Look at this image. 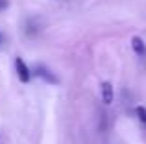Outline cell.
Returning a JSON list of instances; mask_svg holds the SVG:
<instances>
[{"mask_svg": "<svg viewBox=\"0 0 146 144\" xmlns=\"http://www.w3.org/2000/svg\"><path fill=\"white\" fill-rule=\"evenodd\" d=\"M0 39H2V35H0Z\"/></svg>", "mask_w": 146, "mask_h": 144, "instance_id": "obj_7", "label": "cell"}, {"mask_svg": "<svg viewBox=\"0 0 146 144\" xmlns=\"http://www.w3.org/2000/svg\"><path fill=\"white\" fill-rule=\"evenodd\" d=\"M35 74H37V76H41L43 79H46V81H50V83H56V81H57L56 76H52L46 69H43V67H37V72H35Z\"/></svg>", "mask_w": 146, "mask_h": 144, "instance_id": "obj_4", "label": "cell"}, {"mask_svg": "<svg viewBox=\"0 0 146 144\" xmlns=\"http://www.w3.org/2000/svg\"><path fill=\"white\" fill-rule=\"evenodd\" d=\"M15 70H17V76H19V79H21L22 83H28L30 79H32V70L28 69V65L24 63L22 57L15 59Z\"/></svg>", "mask_w": 146, "mask_h": 144, "instance_id": "obj_1", "label": "cell"}, {"mask_svg": "<svg viewBox=\"0 0 146 144\" xmlns=\"http://www.w3.org/2000/svg\"><path fill=\"white\" fill-rule=\"evenodd\" d=\"M131 48H133V52H135V54H139V55H144L146 54L144 41L141 39V37H133V39H131Z\"/></svg>", "mask_w": 146, "mask_h": 144, "instance_id": "obj_3", "label": "cell"}, {"mask_svg": "<svg viewBox=\"0 0 146 144\" xmlns=\"http://www.w3.org/2000/svg\"><path fill=\"white\" fill-rule=\"evenodd\" d=\"M135 113H137V118L146 126V109L143 107V105H139V107H135Z\"/></svg>", "mask_w": 146, "mask_h": 144, "instance_id": "obj_5", "label": "cell"}, {"mask_svg": "<svg viewBox=\"0 0 146 144\" xmlns=\"http://www.w3.org/2000/svg\"><path fill=\"white\" fill-rule=\"evenodd\" d=\"M7 6H9V2H7V0H0V11H2V9H6Z\"/></svg>", "mask_w": 146, "mask_h": 144, "instance_id": "obj_6", "label": "cell"}, {"mask_svg": "<svg viewBox=\"0 0 146 144\" xmlns=\"http://www.w3.org/2000/svg\"><path fill=\"white\" fill-rule=\"evenodd\" d=\"M113 96H115L113 85H111L109 81H104L102 83V102L106 105H111V104H113Z\"/></svg>", "mask_w": 146, "mask_h": 144, "instance_id": "obj_2", "label": "cell"}]
</instances>
